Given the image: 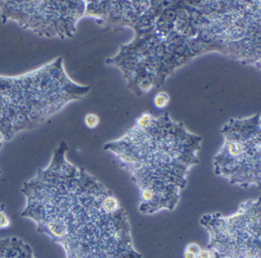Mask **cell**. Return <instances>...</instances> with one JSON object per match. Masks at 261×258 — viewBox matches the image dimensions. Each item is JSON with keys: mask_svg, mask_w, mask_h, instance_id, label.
<instances>
[{"mask_svg": "<svg viewBox=\"0 0 261 258\" xmlns=\"http://www.w3.org/2000/svg\"><path fill=\"white\" fill-rule=\"evenodd\" d=\"M201 248L195 243H190L185 247L183 251L184 258H199V253Z\"/></svg>", "mask_w": 261, "mask_h": 258, "instance_id": "cell-8", "label": "cell"}, {"mask_svg": "<svg viewBox=\"0 0 261 258\" xmlns=\"http://www.w3.org/2000/svg\"><path fill=\"white\" fill-rule=\"evenodd\" d=\"M260 199L247 200L229 215L206 214L200 220L215 258H261Z\"/></svg>", "mask_w": 261, "mask_h": 258, "instance_id": "cell-4", "label": "cell"}, {"mask_svg": "<svg viewBox=\"0 0 261 258\" xmlns=\"http://www.w3.org/2000/svg\"><path fill=\"white\" fill-rule=\"evenodd\" d=\"M85 1H0L4 23L14 21L21 27L47 38L74 37L79 20L85 15Z\"/></svg>", "mask_w": 261, "mask_h": 258, "instance_id": "cell-6", "label": "cell"}, {"mask_svg": "<svg viewBox=\"0 0 261 258\" xmlns=\"http://www.w3.org/2000/svg\"><path fill=\"white\" fill-rule=\"evenodd\" d=\"M0 258H35L30 245L16 237L0 238Z\"/></svg>", "mask_w": 261, "mask_h": 258, "instance_id": "cell-7", "label": "cell"}, {"mask_svg": "<svg viewBox=\"0 0 261 258\" xmlns=\"http://www.w3.org/2000/svg\"><path fill=\"white\" fill-rule=\"evenodd\" d=\"M12 225L11 218L5 210V206L0 204V230L8 228Z\"/></svg>", "mask_w": 261, "mask_h": 258, "instance_id": "cell-9", "label": "cell"}, {"mask_svg": "<svg viewBox=\"0 0 261 258\" xmlns=\"http://www.w3.org/2000/svg\"><path fill=\"white\" fill-rule=\"evenodd\" d=\"M199 258H215V253L210 249H201L199 253Z\"/></svg>", "mask_w": 261, "mask_h": 258, "instance_id": "cell-11", "label": "cell"}, {"mask_svg": "<svg viewBox=\"0 0 261 258\" xmlns=\"http://www.w3.org/2000/svg\"><path fill=\"white\" fill-rule=\"evenodd\" d=\"M85 123L88 128H91V129L95 128L99 124L98 116H96L95 114H93V113L86 114L85 118Z\"/></svg>", "mask_w": 261, "mask_h": 258, "instance_id": "cell-10", "label": "cell"}, {"mask_svg": "<svg viewBox=\"0 0 261 258\" xmlns=\"http://www.w3.org/2000/svg\"><path fill=\"white\" fill-rule=\"evenodd\" d=\"M224 143L215 158V171L244 189L259 188L260 128L259 118L232 121L223 129Z\"/></svg>", "mask_w": 261, "mask_h": 258, "instance_id": "cell-5", "label": "cell"}, {"mask_svg": "<svg viewBox=\"0 0 261 258\" xmlns=\"http://www.w3.org/2000/svg\"><path fill=\"white\" fill-rule=\"evenodd\" d=\"M200 138L169 118L143 114L123 137L105 145L129 173L145 215L172 211L189 170L198 162Z\"/></svg>", "mask_w": 261, "mask_h": 258, "instance_id": "cell-2", "label": "cell"}, {"mask_svg": "<svg viewBox=\"0 0 261 258\" xmlns=\"http://www.w3.org/2000/svg\"><path fill=\"white\" fill-rule=\"evenodd\" d=\"M88 90L68 76L62 56L17 76L0 75V150L82 99Z\"/></svg>", "mask_w": 261, "mask_h": 258, "instance_id": "cell-3", "label": "cell"}, {"mask_svg": "<svg viewBox=\"0 0 261 258\" xmlns=\"http://www.w3.org/2000/svg\"><path fill=\"white\" fill-rule=\"evenodd\" d=\"M62 141L51 160L24 183L23 218L59 244L65 258H143L133 241L119 198L84 168L67 159Z\"/></svg>", "mask_w": 261, "mask_h": 258, "instance_id": "cell-1", "label": "cell"}]
</instances>
